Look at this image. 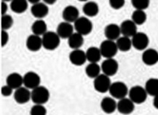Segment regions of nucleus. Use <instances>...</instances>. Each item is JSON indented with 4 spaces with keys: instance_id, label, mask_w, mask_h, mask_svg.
Segmentation results:
<instances>
[{
    "instance_id": "nucleus-22",
    "label": "nucleus",
    "mask_w": 158,
    "mask_h": 115,
    "mask_svg": "<svg viewBox=\"0 0 158 115\" xmlns=\"http://www.w3.org/2000/svg\"><path fill=\"white\" fill-rule=\"evenodd\" d=\"M6 83L13 90H16L21 88L22 84H23V78L20 74L17 72H13L7 76Z\"/></svg>"
},
{
    "instance_id": "nucleus-28",
    "label": "nucleus",
    "mask_w": 158,
    "mask_h": 115,
    "mask_svg": "<svg viewBox=\"0 0 158 115\" xmlns=\"http://www.w3.org/2000/svg\"><path fill=\"white\" fill-rule=\"evenodd\" d=\"M149 96L155 97L158 95V78H150L147 80L144 87Z\"/></svg>"
},
{
    "instance_id": "nucleus-19",
    "label": "nucleus",
    "mask_w": 158,
    "mask_h": 115,
    "mask_svg": "<svg viewBox=\"0 0 158 115\" xmlns=\"http://www.w3.org/2000/svg\"><path fill=\"white\" fill-rule=\"evenodd\" d=\"M26 47L27 49L31 52H37L41 49L42 45V39L40 36L36 35V34H31L26 39Z\"/></svg>"
},
{
    "instance_id": "nucleus-21",
    "label": "nucleus",
    "mask_w": 158,
    "mask_h": 115,
    "mask_svg": "<svg viewBox=\"0 0 158 115\" xmlns=\"http://www.w3.org/2000/svg\"><path fill=\"white\" fill-rule=\"evenodd\" d=\"M117 103L112 97H104L101 101V108L106 114H112L117 110Z\"/></svg>"
},
{
    "instance_id": "nucleus-2",
    "label": "nucleus",
    "mask_w": 158,
    "mask_h": 115,
    "mask_svg": "<svg viewBox=\"0 0 158 115\" xmlns=\"http://www.w3.org/2000/svg\"><path fill=\"white\" fill-rule=\"evenodd\" d=\"M42 39L43 47L48 50L57 49L60 43V37L54 31H47L42 36Z\"/></svg>"
},
{
    "instance_id": "nucleus-23",
    "label": "nucleus",
    "mask_w": 158,
    "mask_h": 115,
    "mask_svg": "<svg viewBox=\"0 0 158 115\" xmlns=\"http://www.w3.org/2000/svg\"><path fill=\"white\" fill-rule=\"evenodd\" d=\"M83 44H84V36L77 32H74L68 39V45L72 50L80 49Z\"/></svg>"
},
{
    "instance_id": "nucleus-37",
    "label": "nucleus",
    "mask_w": 158,
    "mask_h": 115,
    "mask_svg": "<svg viewBox=\"0 0 158 115\" xmlns=\"http://www.w3.org/2000/svg\"><path fill=\"white\" fill-rule=\"evenodd\" d=\"M9 41V34L5 30H2L1 32V45L2 47H5V46L8 43Z\"/></svg>"
},
{
    "instance_id": "nucleus-27",
    "label": "nucleus",
    "mask_w": 158,
    "mask_h": 115,
    "mask_svg": "<svg viewBox=\"0 0 158 115\" xmlns=\"http://www.w3.org/2000/svg\"><path fill=\"white\" fill-rule=\"evenodd\" d=\"M28 0H12L10 9L15 13L21 14L26 11L28 8Z\"/></svg>"
},
{
    "instance_id": "nucleus-18",
    "label": "nucleus",
    "mask_w": 158,
    "mask_h": 115,
    "mask_svg": "<svg viewBox=\"0 0 158 115\" xmlns=\"http://www.w3.org/2000/svg\"><path fill=\"white\" fill-rule=\"evenodd\" d=\"M142 61L147 66H154L158 63V52L153 48H149L143 50Z\"/></svg>"
},
{
    "instance_id": "nucleus-1",
    "label": "nucleus",
    "mask_w": 158,
    "mask_h": 115,
    "mask_svg": "<svg viewBox=\"0 0 158 115\" xmlns=\"http://www.w3.org/2000/svg\"><path fill=\"white\" fill-rule=\"evenodd\" d=\"M50 99L49 90L46 87L40 85L32 90L31 101L34 104L43 105Z\"/></svg>"
},
{
    "instance_id": "nucleus-11",
    "label": "nucleus",
    "mask_w": 158,
    "mask_h": 115,
    "mask_svg": "<svg viewBox=\"0 0 158 115\" xmlns=\"http://www.w3.org/2000/svg\"><path fill=\"white\" fill-rule=\"evenodd\" d=\"M135 109V104L129 98L125 97L119 99L117 102V110L123 115H128L133 112Z\"/></svg>"
},
{
    "instance_id": "nucleus-5",
    "label": "nucleus",
    "mask_w": 158,
    "mask_h": 115,
    "mask_svg": "<svg viewBox=\"0 0 158 115\" xmlns=\"http://www.w3.org/2000/svg\"><path fill=\"white\" fill-rule=\"evenodd\" d=\"M74 29L76 32L82 34V36L88 35L93 30V23L88 17H80L74 23Z\"/></svg>"
},
{
    "instance_id": "nucleus-12",
    "label": "nucleus",
    "mask_w": 158,
    "mask_h": 115,
    "mask_svg": "<svg viewBox=\"0 0 158 115\" xmlns=\"http://www.w3.org/2000/svg\"><path fill=\"white\" fill-rule=\"evenodd\" d=\"M62 17L64 21L68 23H74L80 18V11L75 6L68 5L62 12Z\"/></svg>"
},
{
    "instance_id": "nucleus-25",
    "label": "nucleus",
    "mask_w": 158,
    "mask_h": 115,
    "mask_svg": "<svg viewBox=\"0 0 158 115\" xmlns=\"http://www.w3.org/2000/svg\"><path fill=\"white\" fill-rule=\"evenodd\" d=\"M85 53L87 60L90 63H98L100 61L101 57H102L100 48L94 47V46L89 47L86 50Z\"/></svg>"
},
{
    "instance_id": "nucleus-43",
    "label": "nucleus",
    "mask_w": 158,
    "mask_h": 115,
    "mask_svg": "<svg viewBox=\"0 0 158 115\" xmlns=\"http://www.w3.org/2000/svg\"><path fill=\"white\" fill-rule=\"evenodd\" d=\"M80 2H88V0H78Z\"/></svg>"
},
{
    "instance_id": "nucleus-6",
    "label": "nucleus",
    "mask_w": 158,
    "mask_h": 115,
    "mask_svg": "<svg viewBox=\"0 0 158 115\" xmlns=\"http://www.w3.org/2000/svg\"><path fill=\"white\" fill-rule=\"evenodd\" d=\"M100 50L102 57L105 58H112L117 55L118 48L116 42L106 39L101 43Z\"/></svg>"
},
{
    "instance_id": "nucleus-24",
    "label": "nucleus",
    "mask_w": 158,
    "mask_h": 115,
    "mask_svg": "<svg viewBox=\"0 0 158 115\" xmlns=\"http://www.w3.org/2000/svg\"><path fill=\"white\" fill-rule=\"evenodd\" d=\"M83 13L87 17H95L98 14L99 7L96 2L88 1L83 5L82 7Z\"/></svg>"
},
{
    "instance_id": "nucleus-34",
    "label": "nucleus",
    "mask_w": 158,
    "mask_h": 115,
    "mask_svg": "<svg viewBox=\"0 0 158 115\" xmlns=\"http://www.w3.org/2000/svg\"><path fill=\"white\" fill-rule=\"evenodd\" d=\"M47 109L43 105L35 104L31 108L30 115H46Z\"/></svg>"
},
{
    "instance_id": "nucleus-3",
    "label": "nucleus",
    "mask_w": 158,
    "mask_h": 115,
    "mask_svg": "<svg viewBox=\"0 0 158 115\" xmlns=\"http://www.w3.org/2000/svg\"><path fill=\"white\" fill-rule=\"evenodd\" d=\"M128 96L135 104H141L146 101L148 94L143 87L135 85L129 90Z\"/></svg>"
},
{
    "instance_id": "nucleus-26",
    "label": "nucleus",
    "mask_w": 158,
    "mask_h": 115,
    "mask_svg": "<svg viewBox=\"0 0 158 115\" xmlns=\"http://www.w3.org/2000/svg\"><path fill=\"white\" fill-rule=\"evenodd\" d=\"M31 31L36 35L43 36L48 31V26L45 21L42 19H38L34 21L31 26Z\"/></svg>"
},
{
    "instance_id": "nucleus-8",
    "label": "nucleus",
    "mask_w": 158,
    "mask_h": 115,
    "mask_svg": "<svg viewBox=\"0 0 158 115\" xmlns=\"http://www.w3.org/2000/svg\"><path fill=\"white\" fill-rule=\"evenodd\" d=\"M133 47L137 50H145L149 44V38L147 34L143 32H139L131 39Z\"/></svg>"
},
{
    "instance_id": "nucleus-42",
    "label": "nucleus",
    "mask_w": 158,
    "mask_h": 115,
    "mask_svg": "<svg viewBox=\"0 0 158 115\" xmlns=\"http://www.w3.org/2000/svg\"><path fill=\"white\" fill-rule=\"evenodd\" d=\"M2 1L5 2H11L12 0H2Z\"/></svg>"
},
{
    "instance_id": "nucleus-16",
    "label": "nucleus",
    "mask_w": 158,
    "mask_h": 115,
    "mask_svg": "<svg viewBox=\"0 0 158 115\" xmlns=\"http://www.w3.org/2000/svg\"><path fill=\"white\" fill-rule=\"evenodd\" d=\"M70 62L73 65L80 66L84 65L87 60L85 52L81 49L73 50L69 55Z\"/></svg>"
},
{
    "instance_id": "nucleus-7",
    "label": "nucleus",
    "mask_w": 158,
    "mask_h": 115,
    "mask_svg": "<svg viewBox=\"0 0 158 115\" xmlns=\"http://www.w3.org/2000/svg\"><path fill=\"white\" fill-rule=\"evenodd\" d=\"M111 84V80L106 74H101L96 78L94 79V87L95 90L100 93H104L108 92Z\"/></svg>"
},
{
    "instance_id": "nucleus-14",
    "label": "nucleus",
    "mask_w": 158,
    "mask_h": 115,
    "mask_svg": "<svg viewBox=\"0 0 158 115\" xmlns=\"http://www.w3.org/2000/svg\"><path fill=\"white\" fill-rule=\"evenodd\" d=\"M121 34L127 37H133L137 33V25L132 20H125L120 24Z\"/></svg>"
},
{
    "instance_id": "nucleus-29",
    "label": "nucleus",
    "mask_w": 158,
    "mask_h": 115,
    "mask_svg": "<svg viewBox=\"0 0 158 115\" xmlns=\"http://www.w3.org/2000/svg\"><path fill=\"white\" fill-rule=\"evenodd\" d=\"M116 44L118 50L122 52L129 51L131 49V47H133L132 41H131V38L125 37V36L119 37L116 40Z\"/></svg>"
},
{
    "instance_id": "nucleus-31",
    "label": "nucleus",
    "mask_w": 158,
    "mask_h": 115,
    "mask_svg": "<svg viewBox=\"0 0 158 115\" xmlns=\"http://www.w3.org/2000/svg\"><path fill=\"white\" fill-rule=\"evenodd\" d=\"M147 15L144 10H135L131 15V20L136 24L137 26L143 25L147 21Z\"/></svg>"
},
{
    "instance_id": "nucleus-10",
    "label": "nucleus",
    "mask_w": 158,
    "mask_h": 115,
    "mask_svg": "<svg viewBox=\"0 0 158 115\" xmlns=\"http://www.w3.org/2000/svg\"><path fill=\"white\" fill-rule=\"evenodd\" d=\"M23 78V85L29 89L33 90L36 87L40 85L41 79L39 74L34 72H28L24 74Z\"/></svg>"
},
{
    "instance_id": "nucleus-20",
    "label": "nucleus",
    "mask_w": 158,
    "mask_h": 115,
    "mask_svg": "<svg viewBox=\"0 0 158 115\" xmlns=\"http://www.w3.org/2000/svg\"><path fill=\"white\" fill-rule=\"evenodd\" d=\"M104 35L106 39L115 41L120 37V26L116 23H109L104 29Z\"/></svg>"
},
{
    "instance_id": "nucleus-38",
    "label": "nucleus",
    "mask_w": 158,
    "mask_h": 115,
    "mask_svg": "<svg viewBox=\"0 0 158 115\" xmlns=\"http://www.w3.org/2000/svg\"><path fill=\"white\" fill-rule=\"evenodd\" d=\"M7 10H8V5H7V2L2 1V3H1V13H2V15H6V14H7Z\"/></svg>"
},
{
    "instance_id": "nucleus-35",
    "label": "nucleus",
    "mask_w": 158,
    "mask_h": 115,
    "mask_svg": "<svg viewBox=\"0 0 158 115\" xmlns=\"http://www.w3.org/2000/svg\"><path fill=\"white\" fill-rule=\"evenodd\" d=\"M110 7L114 10H119L125 5V0H109Z\"/></svg>"
},
{
    "instance_id": "nucleus-13",
    "label": "nucleus",
    "mask_w": 158,
    "mask_h": 115,
    "mask_svg": "<svg viewBox=\"0 0 158 115\" xmlns=\"http://www.w3.org/2000/svg\"><path fill=\"white\" fill-rule=\"evenodd\" d=\"M14 99L18 104H24L31 99V92L26 87H21L14 92Z\"/></svg>"
},
{
    "instance_id": "nucleus-4",
    "label": "nucleus",
    "mask_w": 158,
    "mask_h": 115,
    "mask_svg": "<svg viewBox=\"0 0 158 115\" xmlns=\"http://www.w3.org/2000/svg\"><path fill=\"white\" fill-rule=\"evenodd\" d=\"M129 90L126 84L123 82L117 81L111 83L109 92L112 98L116 99H122L127 96Z\"/></svg>"
},
{
    "instance_id": "nucleus-40",
    "label": "nucleus",
    "mask_w": 158,
    "mask_h": 115,
    "mask_svg": "<svg viewBox=\"0 0 158 115\" xmlns=\"http://www.w3.org/2000/svg\"><path fill=\"white\" fill-rule=\"evenodd\" d=\"M44 3H45L48 5H54L55 3L57 2V0H43Z\"/></svg>"
},
{
    "instance_id": "nucleus-30",
    "label": "nucleus",
    "mask_w": 158,
    "mask_h": 115,
    "mask_svg": "<svg viewBox=\"0 0 158 115\" xmlns=\"http://www.w3.org/2000/svg\"><path fill=\"white\" fill-rule=\"evenodd\" d=\"M101 71V66L98 63H90L85 68V74L89 78L95 79L100 75Z\"/></svg>"
},
{
    "instance_id": "nucleus-39",
    "label": "nucleus",
    "mask_w": 158,
    "mask_h": 115,
    "mask_svg": "<svg viewBox=\"0 0 158 115\" xmlns=\"http://www.w3.org/2000/svg\"><path fill=\"white\" fill-rule=\"evenodd\" d=\"M153 106L156 109L158 110V95L154 97L153 99Z\"/></svg>"
},
{
    "instance_id": "nucleus-15",
    "label": "nucleus",
    "mask_w": 158,
    "mask_h": 115,
    "mask_svg": "<svg viewBox=\"0 0 158 115\" xmlns=\"http://www.w3.org/2000/svg\"><path fill=\"white\" fill-rule=\"evenodd\" d=\"M31 13L34 18L37 19H42L45 18L49 13V7L44 2H39L32 5Z\"/></svg>"
},
{
    "instance_id": "nucleus-36",
    "label": "nucleus",
    "mask_w": 158,
    "mask_h": 115,
    "mask_svg": "<svg viewBox=\"0 0 158 115\" xmlns=\"http://www.w3.org/2000/svg\"><path fill=\"white\" fill-rule=\"evenodd\" d=\"M13 92V89L10 88L9 85L6 84V85H4L1 88V93L3 96L5 97H8L10 96Z\"/></svg>"
},
{
    "instance_id": "nucleus-17",
    "label": "nucleus",
    "mask_w": 158,
    "mask_h": 115,
    "mask_svg": "<svg viewBox=\"0 0 158 115\" xmlns=\"http://www.w3.org/2000/svg\"><path fill=\"white\" fill-rule=\"evenodd\" d=\"M74 27L71 23L64 21L58 24L56 29V33L60 39H69L74 33Z\"/></svg>"
},
{
    "instance_id": "nucleus-41",
    "label": "nucleus",
    "mask_w": 158,
    "mask_h": 115,
    "mask_svg": "<svg viewBox=\"0 0 158 115\" xmlns=\"http://www.w3.org/2000/svg\"><path fill=\"white\" fill-rule=\"evenodd\" d=\"M28 2H29V3L32 4V5H34V4L40 2V0H28Z\"/></svg>"
},
{
    "instance_id": "nucleus-33",
    "label": "nucleus",
    "mask_w": 158,
    "mask_h": 115,
    "mask_svg": "<svg viewBox=\"0 0 158 115\" xmlns=\"http://www.w3.org/2000/svg\"><path fill=\"white\" fill-rule=\"evenodd\" d=\"M131 4L135 10H145L149 7L150 0H131Z\"/></svg>"
},
{
    "instance_id": "nucleus-9",
    "label": "nucleus",
    "mask_w": 158,
    "mask_h": 115,
    "mask_svg": "<svg viewBox=\"0 0 158 115\" xmlns=\"http://www.w3.org/2000/svg\"><path fill=\"white\" fill-rule=\"evenodd\" d=\"M101 67L103 74L110 77L117 73L119 69V64L114 58H106L101 64Z\"/></svg>"
},
{
    "instance_id": "nucleus-32",
    "label": "nucleus",
    "mask_w": 158,
    "mask_h": 115,
    "mask_svg": "<svg viewBox=\"0 0 158 115\" xmlns=\"http://www.w3.org/2000/svg\"><path fill=\"white\" fill-rule=\"evenodd\" d=\"M14 23V20L13 17L10 15H2L1 18V28L2 30H5L7 31L13 26Z\"/></svg>"
}]
</instances>
